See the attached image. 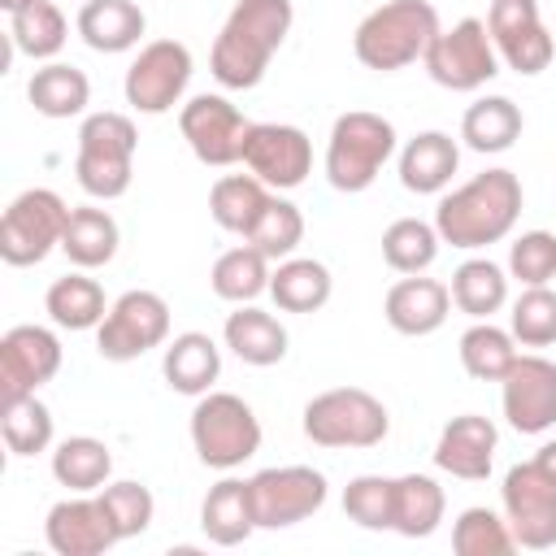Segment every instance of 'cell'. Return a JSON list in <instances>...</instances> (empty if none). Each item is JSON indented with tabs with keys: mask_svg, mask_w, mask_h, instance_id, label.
Masks as SVG:
<instances>
[{
	"mask_svg": "<svg viewBox=\"0 0 556 556\" xmlns=\"http://www.w3.org/2000/svg\"><path fill=\"white\" fill-rule=\"evenodd\" d=\"M291 22H295L291 0H235L208 52L213 78L226 91H252L265 78L274 52L287 43Z\"/></svg>",
	"mask_w": 556,
	"mask_h": 556,
	"instance_id": "1",
	"label": "cell"
},
{
	"mask_svg": "<svg viewBox=\"0 0 556 556\" xmlns=\"http://www.w3.org/2000/svg\"><path fill=\"white\" fill-rule=\"evenodd\" d=\"M521 217V178L513 169H482L452 187L434 208V230L460 252L491 248L513 235Z\"/></svg>",
	"mask_w": 556,
	"mask_h": 556,
	"instance_id": "2",
	"label": "cell"
},
{
	"mask_svg": "<svg viewBox=\"0 0 556 556\" xmlns=\"http://www.w3.org/2000/svg\"><path fill=\"white\" fill-rule=\"evenodd\" d=\"M439 9L430 0H387L369 9L352 35V52L365 70L395 74L426 56L430 39L439 35Z\"/></svg>",
	"mask_w": 556,
	"mask_h": 556,
	"instance_id": "3",
	"label": "cell"
},
{
	"mask_svg": "<svg viewBox=\"0 0 556 556\" xmlns=\"http://www.w3.org/2000/svg\"><path fill=\"white\" fill-rule=\"evenodd\" d=\"M135 152H139V130L126 113H113V109L87 113L78 126V156H74L78 187L91 200L126 195L135 178Z\"/></svg>",
	"mask_w": 556,
	"mask_h": 556,
	"instance_id": "4",
	"label": "cell"
},
{
	"mask_svg": "<svg viewBox=\"0 0 556 556\" xmlns=\"http://www.w3.org/2000/svg\"><path fill=\"white\" fill-rule=\"evenodd\" d=\"M395 156V126L382 113L352 109L339 113L326 139V178L334 191H365L382 174V165Z\"/></svg>",
	"mask_w": 556,
	"mask_h": 556,
	"instance_id": "5",
	"label": "cell"
},
{
	"mask_svg": "<svg viewBox=\"0 0 556 556\" xmlns=\"http://www.w3.org/2000/svg\"><path fill=\"white\" fill-rule=\"evenodd\" d=\"M191 447L208 469H239L261 452V421L235 391H204L191 408Z\"/></svg>",
	"mask_w": 556,
	"mask_h": 556,
	"instance_id": "6",
	"label": "cell"
},
{
	"mask_svg": "<svg viewBox=\"0 0 556 556\" xmlns=\"http://www.w3.org/2000/svg\"><path fill=\"white\" fill-rule=\"evenodd\" d=\"M391 430V413L365 387H330L304 404V434L317 447H378Z\"/></svg>",
	"mask_w": 556,
	"mask_h": 556,
	"instance_id": "7",
	"label": "cell"
},
{
	"mask_svg": "<svg viewBox=\"0 0 556 556\" xmlns=\"http://www.w3.org/2000/svg\"><path fill=\"white\" fill-rule=\"evenodd\" d=\"M70 222V204L52 187H26L0 217V256L13 269L39 265L52 248H61Z\"/></svg>",
	"mask_w": 556,
	"mask_h": 556,
	"instance_id": "8",
	"label": "cell"
},
{
	"mask_svg": "<svg viewBox=\"0 0 556 556\" xmlns=\"http://www.w3.org/2000/svg\"><path fill=\"white\" fill-rule=\"evenodd\" d=\"M421 65L447 91H478L500 74V52H495L482 17H460L456 26H447L430 39Z\"/></svg>",
	"mask_w": 556,
	"mask_h": 556,
	"instance_id": "9",
	"label": "cell"
},
{
	"mask_svg": "<svg viewBox=\"0 0 556 556\" xmlns=\"http://www.w3.org/2000/svg\"><path fill=\"white\" fill-rule=\"evenodd\" d=\"M169 339V304L156 295V291H122L104 321L96 326V352L113 365H126V361H139L143 352L161 348Z\"/></svg>",
	"mask_w": 556,
	"mask_h": 556,
	"instance_id": "10",
	"label": "cell"
},
{
	"mask_svg": "<svg viewBox=\"0 0 556 556\" xmlns=\"http://www.w3.org/2000/svg\"><path fill=\"white\" fill-rule=\"evenodd\" d=\"M187 83H191V48L178 39H152L130 61L122 91L135 113L156 117V113H169L187 96Z\"/></svg>",
	"mask_w": 556,
	"mask_h": 556,
	"instance_id": "11",
	"label": "cell"
},
{
	"mask_svg": "<svg viewBox=\"0 0 556 556\" xmlns=\"http://www.w3.org/2000/svg\"><path fill=\"white\" fill-rule=\"evenodd\" d=\"M178 130H182V139H187V148L195 152L200 165L226 169V165L243 161V143H248L252 122L226 96L204 91V96H191L178 109Z\"/></svg>",
	"mask_w": 556,
	"mask_h": 556,
	"instance_id": "12",
	"label": "cell"
},
{
	"mask_svg": "<svg viewBox=\"0 0 556 556\" xmlns=\"http://www.w3.org/2000/svg\"><path fill=\"white\" fill-rule=\"evenodd\" d=\"M252 504L261 530H287L308 521L326 504V473L313 465H274L252 473Z\"/></svg>",
	"mask_w": 556,
	"mask_h": 556,
	"instance_id": "13",
	"label": "cell"
},
{
	"mask_svg": "<svg viewBox=\"0 0 556 556\" xmlns=\"http://www.w3.org/2000/svg\"><path fill=\"white\" fill-rule=\"evenodd\" d=\"M500 504H504V521L517 547H530V552L556 547V482H547L534 469V460L513 465L504 473Z\"/></svg>",
	"mask_w": 556,
	"mask_h": 556,
	"instance_id": "14",
	"label": "cell"
},
{
	"mask_svg": "<svg viewBox=\"0 0 556 556\" xmlns=\"http://www.w3.org/2000/svg\"><path fill=\"white\" fill-rule=\"evenodd\" d=\"M486 30H491L500 61L526 78L543 74L556 56V43L539 17V0H491Z\"/></svg>",
	"mask_w": 556,
	"mask_h": 556,
	"instance_id": "15",
	"label": "cell"
},
{
	"mask_svg": "<svg viewBox=\"0 0 556 556\" xmlns=\"http://www.w3.org/2000/svg\"><path fill=\"white\" fill-rule=\"evenodd\" d=\"M243 165L269 191H291L313 174V143L300 126L287 122H252L243 143Z\"/></svg>",
	"mask_w": 556,
	"mask_h": 556,
	"instance_id": "16",
	"label": "cell"
},
{
	"mask_svg": "<svg viewBox=\"0 0 556 556\" xmlns=\"http://www.w3.org/2000/svg\"><path fill=\"white\" fill-rule=\"evenodd\" d=\"M504 417L517 434H547L556 426V361L539 352H517L513 369L500 378Z\"/></svg>",
	"mask_w": 556,
	"mask_h": 556,
	"instance_id": "17",
	"label": "cell"
},
{
	"mask_svg": "<svg viewBox=\"0 0 556 556\" xmlns=\"http://www.w3.org/2000/svg\"><path fill=\"white\" fill-rule=\"evenodd\" d=\"M61 369V339L48 326H13L0 339V400L35 395Z\"/></svg>",
	"mask_w": 556,
	"mask_h": 556,
	"instance_id": "18",
	"label": "cell"
},
{
	"mask_svg": "<svg viewBox=\"0 0 556 556\" xmlns=\"http://www.w3.org/2000/svg\"><path fill=\"white\" fill-rule=\"evenodd\" d=\"M43 539H48V547L56 556H104L113 543H122L96 491L91 495H78L74 491L70 500H56L48 508Z\"/></svg>",
	"mask_w": 556,
	"mask_h": 556,
	"instance_id": "19",
	"label": "cell"
},
{
	"mask_svg": "<svg viewBox=\"0 0 556 556\" xmlns=\"http://www.w3.org/2000/svg\"><path fill=\"white\" fill-rule=\"evenodd\" d=\"M495 421L482 417V413H460L452 417L443 430H439V443H434V465L452 478H465V482H482L495 465Z\"/></svg>",
	"mask_w": 556,
	"mask_h": 556,
	"instance_id": "20",
	"label": "cell"
},
{
	"mask_svg": "<svg viewBox=\"0 0 556 556\" xmlns=\"http://www.w3.org/2000/svg\"><path fill=\"white\" fill-rule=\"evenodd\" d=\"M382 313H387V326L395 334H408V339H421V334H434L447 313H452V291L439 282V278H421V274H404L387 300H382Z\"/></svg>",
	"mask_w": 556,
	"mask_h": 556,
	"instance_id": "21",
	"label": "cell"
},
{
	"mask_svg": "<svg viewBox=\"0 0 556 556\" xmlns=\"http://www.w3.org/2000/svg\"><path fill=\"white\" fill-rule=\"evenodd\" d=\"M200 530L217 547H239L252 539L256 526V504H252V478H222L208 486L200 504Z\"/></svg>",
	"mask_w": 556,
	"mask_h": 556,
	"instance_id": "22",
	"label": "cell"
},
{
	"mask_svg": "<svg viewBox=\"0 0 556 556\" xmlns=\"http://www.w3.org/2000/svg\"><path fill=\"white\" fill-rule=\"evenodd\" d=\"M460 169V148L447 130H421L400 148V182L417 195H439Z\"/></svg>",
	"mask_w": 556,
	"mask_h": 556,
	"instance_id": "23",
	"label": "cell"
},
{
	"mask_svg": "<svg viewBox=\"0 0 556 556\" xmlns=\"http://www.w3.org/2000/svg\"><path fill=\"white\" fill-rule=\"evenodd\" d=\"M74 26H78V35L91 52L113 56V52H130L143 39L148 17L135 0H83Z\"/></svg>",
	"mask_w": 556,
	"mask_h": 556,
	"instance_id": "24",
	"label": "cell"
},
{
	"mask_svg": "<svg viewBox=\"0 0 556 556\" xmlns=\"http://www.w3.org/2000/svg\"><path fill=\"white\" fill-rule=\"evenodd\" d=\"M222 339H226V348H230L243 365H256V369L278 365V361L287 356V343H291V339H287V326H282L274 313L256 308V304H239V308L226 317Z\"/></svg>",
	"mask_w": 556,
	"mask_h": 556,
	"instance_id": "25",
	"label": "cell"
},
{
	"mask_svg": "<svg viewBox=\"0 0 556 556\" xmlns=\"http://www.w3.org/2000/svg\"><path fill=\"white\" fill-rule=\"evenodd\" d=\"M161 374L178 395H204L222 374V348L204 330H182L165 343Z\"/></svg>",
	"mask_w": 556,
	"mask_h": 556,
	"instance_id": "26",
	"label": "cell"
},
{
	"mask_svg": "<svg viewBox=\"0 0 556 556\" xmlns=\"http://www.w3.org/2000/svg\"><path fill=\"white\" fill-rule=\"evenodd\" d=\"M117 243H122V230H117L109 208H96V204L70 208V222H65V235H61V252L70 256V265L100 269L117 256Z\"/></svg>",
	"mask_w": 556,
	"mask_h": 556,
	"instance_id": "27",
	"label": "cell"
},
{
	"mask_svg": "<svg viewBox=\"0 0 556 556\" xmlns=\"http://www.w3.org/2000/svg\"><path fill=\"white\" fill-rule=\"evenodd\" d=\"M26 100L35 104V113L52 117V122H65V117H78L87 113L91 104V83L78 65H65V61H48L30 74L26 83Z\"/></svg>",
	"mask_w": 556,
	"mask_h": 556,
	"instance_id": "28",
	"label": "cell"
},
{
	"mask_svg": "<svg viewBox=\"0 0 556 556\" xmlns=\"http://www.w3.org/2000/svg\"><path fill=\"white\" fill-rule=\"evenodd\" d=\"M330 291H334V278L313 256H287L269 274V295L282 313H317L326 308Z\"/></svg>",
	"mask_w": 556,
	"mask_h": 556,
	"instance_id": "29",
	"label": "cell"
},
{
	"mask_svg": "<svg viewBox=\"0 0 556 556\" xmlns=\"http://www.w3.org/2000/svg\"><path fill=\"white\" fill-rule=\"evenodd\" d=\"M269 187L256 178V174H222L208 191V213L213 222L226 230V235H239L248 239V230L261 222L265 204H269Z\"/></svg>",
	"mask_w": 556,
	"mask_h": 556,
	"instance_id": "30",
	"label": "cell"
},
{
	"mask_svg": "<svg viewBox=\"0 0 556 556\" xmlns=\"http://www.w3.org/2000/svg\"><path fill=\"white\" fill-rule=\"evenodd\" d=\"M521 126H526V117L508 96H482L465 109L460 139H465V148H473L482 156L486 152H508L521 139Z\"/></svg>",
	"mask_w": 556,
	"mask_h": 556,
	"instance_id": "31",
	"label": "cell"
},
{
	"mask_svg": "<svg viewBox=\"0 0 556 556\" xmlns=\"http://www.w3.org/2000/svg\"><path fill=\"white\" fill-rule=\"evenodd\" d=\"M269 274H274V269H269V256L256 252L252 243H239V248H230V252H222V256L213 261L208 287H213V295L226 300V304H252L256 295L269 291Z\"/></svg>",
	"mask_w": 556,
	"mask_h": 556,
	"instance_id": "32",
	"label": "cell"
},
{
	"mask_svg": "<svg viewBox=\"0 0 556 556\" xmlns=\"http://www.w3.org/2000/svg\"><path fill=\"white\" fill-rule=\"evenodd\" d=\"M447 291H452V304L460 313H469L473 321H486L491 313H500L508 304V274L486 256H469L456 265Z\"/></svg>",
	"mask_w": 556,
	"mask_h": 556,
	"instance_id": "33",
	"label": "cell"
},
{
	"mask_svg": "<svg viewBox=\"0 0 556 556\" xmlns=\"http://www.w3.org/2000/svg\"><path fill=\"white\" fill-rule=\"evenodd\" d=\"M109 473H113V452L104 439L74 434V439H61L52 452V478L78 495L100 491L109 482Z\"/></svg>",
	"mask_w": 556,
	"mask_h": 556,
	"instance_id": "34",
	"label": "cell"
},
{
	"mask_svg": "<svg viewBox=\"0 0 556 556\" xmlns=\"http://www.w3.org/2000/svg\"><path fill=\"white\" fill-rule=\"evenodd\" d=\"M447 513V495L430 473H404L395 478V534L404 539H430Z\"/></svg>",
	"mask_w": 556,
	"mask_h": 556,
	"instance_id": "35",
	"label": "cell"
},
{
	"mask_svg": "<svg viewBox=\"0 0 556 556\" xmlns=\"http://www.w3.org/2000/svg\"><path fill=\"white\" fill-rule=\"evenodd\" d=\"M43 308L48 317L61 326V330H96L109 313V300H104V287L87 274H65L48 287L43 295Z\"/></svg>",
	"mask_w": 556,
	"mask_h": 556,
	"instance_id": "36",
	"label": "cell"
},
{
	"mask_svg": "<svg viewBox=\"0 0 556 556\" xmlns=\"http://www.w3.org/2000/svg\"><path fill=\"white\" fill-rule=\"evenodd\" d=\"M9 39H13V52L30 61H52L70 39V22L56 0H35L9 17Z\"/></svg>",
	"mask_w": 556,
	"mask_h": 556,
	"instance_id": "37",
	"label": "cell"
},
{
	"mask_svg": "<svg viewBox=\"0 0 556 556\" xmlns=\"http://www.w3.org/2000/svg\"><path fill=\"white\" fill-rule=\"evenodd\" d=\"M517 361V339L513 330H500L486 321H473L465 334H460V365L469 378L478 382H500Z\"/></svg>",
	"mask_w": 556,
	"mask_h": 556,
	"instance_id": "38",
	"label": "cell"
},
{
	"mask_svg": "<svg viewBox=\"0 0 556 556\" xmlns=\"http://www.w3.org/2000/svg\"><path fill=\"white\" fill-rule=\"evenodd\" d=\"M439 230L434 222H421V217H395L387 230H382V261L395 269V274H426L439 256Z\"/></svg>",
	"mask_w": 556,
	"mask_h": 556,
	"instance_id": "39",
	"label": "cell"
},
{
	"mask_svg": "<svg viewBox=\"0 0 556 556\" xmlns=\"http://www.w3.org/2000/svg\"><path fill=\"white\" fill-rule=\"evenodd\" d=\"M243 243H252V248L265 252L269 261H287V256H295V248L304 243V213H300L291 200H282V195L274 191L269 204H265V213H261V222L248 230Z\"/></svg>",
	"mask_w": 556,
	"mask_h": 556,
	"instance_id": "40",
	"label": "cell"
},
{
	"mask_svg": "<svg viewBox=\"0 0 556 556\" xmlns=\"http://www.w3.org/2000/svg\"><path fill=\"white\" fill-rule=\"evenodd\" d=\"M343 513L361 530H391L395 526V478L356 473L343 486Z\"/></svg>",
	"mask_w": 556,
	"mask_h": 556,
	"instance_id": "41",
	"label": "cell"
},
{
	"mask_svg": "<svg viewBox=\"0 0 556 556\" xmlns=\"http://www.w3.org/2000/svg\"><path fill=\"white\" fill-rule=\"evenodd\" d=\"M0 430H4V443L13 456H39L52 447V413L39 395H22V400L4 404Z\"/></svg>",
	"mask_w": 556,
	"mask_h": 556,
	"instance_id": "42",
	"label": "cell"
},
{
	"mask_svg": "<svg viewBox=\"0 0 556 556\" xmlns=\"http://www.w3.org/2000/svg\"><path fill=\"white\" fill-rule=\"evenodd\" d=\"M517 547L508 521L491 508H465L452 526V552L456 556H508Z\"/></svg>",
	"mask_w": 556,
	"mask_h": 556,
	"instance_id": "43",
	"label": "cell"
},
{
	"mask_svg": "<svg viewBox=\"0 0 556 556\" xmlns=\"http://www.w3.org/2000/svg\"><path fill=\"white\" fill-rule=\"evenodd\" d=\"M508 330L521 348H552L556 343V291L552 287H526L513 300Z\"/></svg>",
	"mask_w": 556,
	"mask_h": 556,
	"instance_id": "44",
	"label": "cell"
},
{
	"mask_svg": "<svg viewBox=\"0 0 556 556\" xmlns=\"http://www.w3.org/2000/svg\"><path fill=\"white\" fill-rule=\"evenodd\" d=\"M96 495H100V504H104L117 539H135V534H143L152 526L156 500H152V491L143 482H130V478L126 482H104Z\"/></svg>",
	"mask_w": 556,
	"mask_h": 556,
	"instance_id": "45",
	"label": "cell"
},
{
	"mask_svg": "<svg viewBox=\"0 0 556 556\" xmlns=\"http://www.w3.org/2000/svg\"><path fill=\"white\" fill-rule=\"evenodd\" d=\"M508 274L521 287H547L556 278V235L552 230H521L508 243Z\"/></svg>",
	"mask_w": 556,
	"mask_h": 556,
	"instance_id": "46",
	"label": "cell"
},
{
	"mask_svg": "<svg viewBox=\"0 0 556 556\" xmlns=\"http://www.w3.org/2000/svg\"><path fill=\"white\" fill-rule=\"evenodd\" d=\"M534 469H539L547 482H556V439H547V443L534 452Z\"/></svg>",
	"mask_w": 556,
	"mask_h": 556,
	"instance_id": "47",
	"label": "cell"
},
{
	"mask_svg": "<svg viewBox=\"0 0 556 556\" xmlns=\"http://www.w3.org/2000/svg\"><path fill=\"white\" fill-rule=\"evenodd\" d=\"M0 4H4V13L13 17V13H22V9H26V4H35V0H0Z\"/></svg>",
	"mask_w": 556,
	"mask_h": 556,
	"instance_id": "48",
	"label": "cell"
}]
</instances>
